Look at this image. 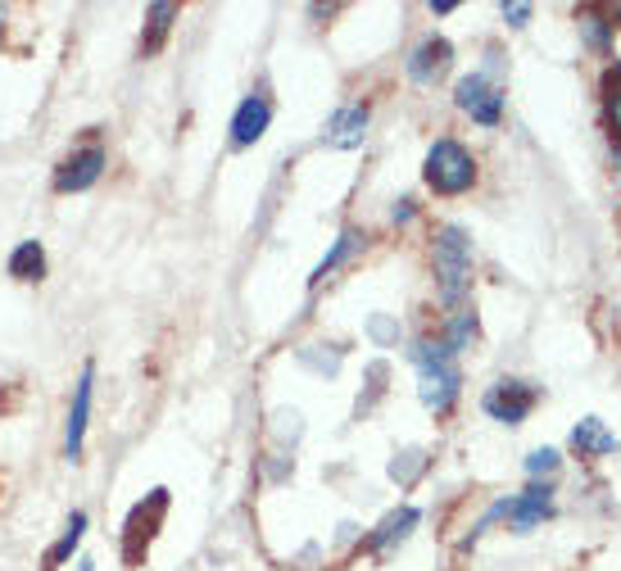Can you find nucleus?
<instances>
[{"label":"nucleus","mask_w":621,"mask_h":571,"mask_svg":"<svg viewBox=\"0 0 621 571\" xmlns=\"http://www.w3.org/2000/svg\"><path fill=\"white\" fill-rule=\"evenodd\" d=\"M435 277H440V300L459 304L472 286V246L459 227H444L435 237Z\"/></svg>","instance_id":"obj_1"},{"label":"nucleus","mask_w":621,"mask_h":571,"mask_svg":"<svg viewBox=\"0 0 621 571\" xmlns=\"http://www.w3.org/2000/svg\"><path fill=\"white\" fill-rule=\"evenodd\" d=\"M418 368H422V404L444 413L449 404H454V394H459V368H454V354L444 350V340L440 345H431V340H422V345L413 350Z\"/></svg>","instance_id":"obj_2"},{"label":"nucleus","mask_w":621,"mask_h":571,"mask_svg":"<svg viewBox=\"0 0 621 571\" xmlns=\"http://www.w3.org/2000/svg\"><path fill=\"white\" fill-rule=\"evenodd\" d=\"M477 182V159L459 141H435L427 154V187L440 196H463Z\"/></svg>","instance_id":"obj_3"},{"label":"nucleus","mask_w":621,"mask_h":571,"mask_svg":"<svg viewBox=\"0 0 621 571\" xmlns=\"http://www.w3.org/2000/svg\"><path fill=\"white\" fill-rule=\"evenodd\" d=\"M535 409V390L527 381H494L485 390V413L494 422H522Z\"/></svg>","instance_id":"obj_4"},{"label":"nucleus","mask_w":621,"mask_h":571,"mask_svg":"<svg viewBox=\"0 0 621 571\" xmlns=\"http://www.w3.org/2000/svg\"><path fill=\"white\" fill-rule=\"evenodd\" d=\"M454 100H459L463 113H472V119L485 123V128H494V123H499V113H503V96H499L481 73L463 78V82L454 87Z\"/></svg>","instance_id":"obj_5"},{"label":"nucleus","mask_w":621,"mask_h":571,"mask_svg":"<svg viewBox=\"0 0 621 571\" xmlns=\"http://www.w3.org/2000/svg\"><path fill=\"white\" fill-rule=\"evenodd\" d=\"M104 173V150L100 146H87V150H78V154H69L64 163H60V173H54V191H87L96 178Z\"/></svg>","instance_id":"obj_6"},{"label":"nucleus","mask_w":621,"mask_h":571,"mask_svg":"<svg viewBox=\"0 0 621 571\" xmlns=\"http://www.w3.org/2000/svg\"><path fill=\"white\" fill-rule=\"evenodd\" d=\"M363 132H368V104H345V109H335L331 123H327V141H331L335 150L363 146Z\"/></svg>","instance_id":"obj_7"},{"label":"nucleus","mask_w":621,"mask_h":571,"mask_svg":"<svg viewBox=\"0 0 621 571\" xmlns=\"http://www.w3.org/2000/svg\"><path fill=\"white\" fill-rule=\"evenodd\" d=\"M268 119H272L268 96H246L241 109H237V119H232V141L237 146H254L268 132Z\"/></svg>","instance_id":"obj_8"},{"label":"nucleus","mask_w":621,"mask_h":571,"mask_svg":"<svg viewBox=\"0 0 621 571\" xmlns=\"http://www.w3.org/2000/svg\"><path fill=\"white\" fill-rule=\"evenodd\" d=\"M168 508V490H154V508H150V518H146V503H137V512H132V522H128V540H123V553H128V562H141L146 558V544H150V527L159 522V512Z\"/></svg>","instance_id":"obj_9"},{"label":"nucleus","mask_w":621,"mask_h":571,"mask_svg":"<svg viewBox=\"0 0 621 571\" xmlns=\"http://www.w3.org/2000/svg\"><path fill=\"white\" fill-rule=\"evenodd\" d=\"M91 381H96V372L82 368L78 390H73V409H69V435H64L69 459H78V453H82V435H87V418H91Z\"/></svg>","instance_id":"obj_10"},{"label":"nucleus","mask_w":621,"mask_h":571,"mask_svg":"<svg viewBox=\"0 0 621 571\" xmlns=\"http://www.w3.org/2000/svg\"><path fill=\"white\" fill-rule=\"evenodd\" d=\"M449 41H440V37H431V41H422L418 50H413V60H409V73L418 78V82H431V78H440L444 69H449Z\"/></svg>","instance_id":"obj_11"},{"label":"nucleus","mask_w":621,"mask_h":571,"mask_svg":"<svg viewBox=\"0 0 621 571\" xmlns=\"http://www.w3.org/2000/svg\"><path fill=\"white\" fill-rule=\"evenodd\" d=\"M549 512H553V490H549V485H531L513 508H508V518H513L518 531H527V527H535L540 518H549Z\"/></svg>","instance_id":"obj_12"},{"label":"nucleus","mask_w":621,"mask_h":571,"mask_svg":"<svg viewBox=\"0 0 621 571\" xmlns=\"http://www.w3.org/2000/svg\"><path fill=\"white\" fill-rule=\"evenodd\" d=\"M572 449L581 453V459H594V453H612V449H617V435H608L599 418H585V422L572 431Z\"/></svg>","instance_id":"obj_13"},{"label":"nucleus","mask_w":621,"mask_h":571,"mask_svg":"<svg viewBox=\"0 0 621 571\" xmlns=\"http://www.w3.org/2000/svg\"><path fill=\"white\" fill-rule=\"evenodd\" d=\"M10 272H14L19 281H41V272H46V250H41L37 241H23V246L10 254Z\"/></svg>","instance_id":"obj_14"},{"label":"nucleus","mask_w":621,"mask_h":571,"mask_svg":"<svg viewBox=\"0 0 621 571\" xmlns=\"http://www.w3.org/2000/svg\"><path fill=\"white\" fill-rule=\"evenodd\" d=\"M409 527H418V512H413V508L390 512V518L381 522V531L372 535V544H377V549H390L394 540H404V535H409Z\"/></svg>","instance_id":"obj_15"},{"label":"nucleus","mask_w":621,"mask_h":571,"mask_svg":"<svg viewBox=\"0 0 621 571\" xmlns=\"http://www.w3.org/2000/svg\"><path fill=\"white\" fill-rule=\"evenodd\" d=\"M150 37H146V50H154L159 41H163V32H168V23L178 19V6H168V0H159V6H150Z\"/></svg>","instance_id":"obj_16"},{"label":"nucleus","mask_w":621,"mask_h":571,"mask_svg":"<svg viewBox=\"0 0 621 571\" xmlns=\"http://www.w3.org/2000/svg\"><path fill=\"white\" fill-rule=\"evenodd\" d=\"M354 246H359V232H341V241H335V246H331V254H327V259L318 263V272H313V281H322L327 272H335V263H341V259H345V254H350Z\"/></svg>","instance_id":"obj_17"},{"label":"nucleus","mask_w":621,"mask_h":571,"mask_svg":"<svg viewBox=\"0 0 621 571\" xmlns=\"http://www.w3.org/2000/svg\"><path fill=\"white\" fill-rule=\"evenodd\" d=\"M82 531H87V512H73V518H69V535H64L60 544H54V553H50V558H54V562H64V558H69V553L78 549Z\"/></svg>","instance_id":"obj_18"},{"label":"nucleus","mask_w":621,"mask_h":571,"mask_svg":"<svg viewBox=\"0 0 621 571\" xmlns=\"http://www.w3.org/2000/svg\"><path fill=\"white\" fill-rule=\"evenodd\" d=\"M527 472H531V477H549V472H558V453H553V449H535L531 459H527Z\"/></svg>","instance_id":"obj_19"},{"label":"nucleus","mask_w":621,"mask_h":571,"mask_svg":"<svg viewBox=\"0 0 621 571\" xmlns=\"http://www.w3.org/2000/svg\"><path fill=\"white\" fill-rule=\"evenodd\" d=\"M503 19H513V28H522L531 19V6H503Z\"/></svg>","instance_id":"obj_20"},{"label":"nucleus","mask_w":621,"mask_h":571,"mask_svg":"<svg viewBox=\"0 0 621 571\" xmlns=\"http://www.w3.org/2000/svg\"><path fill=\"white\" fill-rule=\"evenodd\" d=\"M404 218H413V200H404L400 209H394V222H404Z\"/></svg>","instance_id":"obj_21"},{"label":"nucleus","mask_w":621,"mask_h":571,"mask_svg":"<svg viewBox=\"0 0 621 571\" xmlns=\"http://www.w3.org/2000/svg\"><path fill=\"white\" fill-rule=\"evenodd\" d=\"M0 32H6V10H0Z\"/></svg>","instance_id":"obj_22"},{"label":"nucleus","mask_w":621,"mask_h":571,"mask_svg":"<svg viewBox=\"0 0 621 571\" xmlns=\"http://www.w3.org/2000/svg\"><path fill=\"white\" fill-rule=\"evenodd\" d=\"M617 168H621V150H617Z\"/></svg>","instance_id":"obj_23"},{"label":"nucleus","mask_w":621,"mask_h":571,"mask_svg":"<svg viewBox=\"0 0 621 571\" xmlns=\"http://www.w3.org/2000/svg\"><path fill=\"white\" fill-rule=\"evenodd\" d=\"M617 78H621V69H617ZM617 104H621V100H617Z\"/></svg>","instance_id":"obj_24"}]
</instances>
